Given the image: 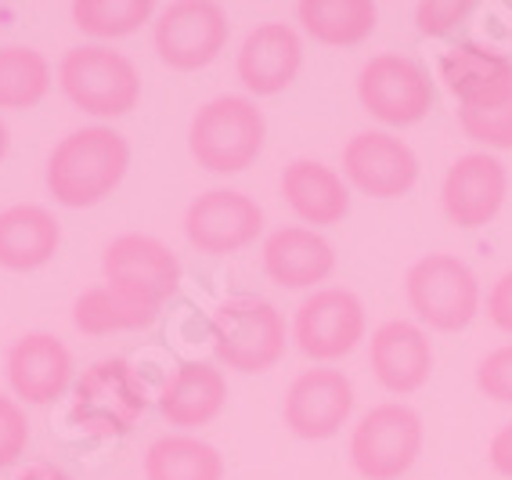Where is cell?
Returning a JSON list of instances; mask_svg holds the SVG:
<instances>
[{
    "label": "cell",
    "mask_w": 512,
    "mask_h": 480,
    "mask_svg": "<svg viewBox=\"0 0 512 480\" xmlns=\"http://www.w3.org/2000/svg\"><path fill=\"white\" fill-rule=\"evenodd\" d=\"M29 444V419L15 397L0 394V470L15 466L26 455Z\"/></svg>",
    "instance_id": "30"
},
{
    "label": "cell",
    "mask_w": 512,
    "mask_h": 480,
    "mask_svg": "<svg viewBox=\"0 0 512 480\" xmlns=\"http://www.w3.org/2000/svg\"><path fill=\"white\" fill-rule=\"evenodd\" d=\"M509 192V174H505L502 159L487 156V152H469L458 156L444 174L440 185V206L455 228H484L498 217Z\"/></svg>",
    "instance_id": "15"
},
{
    "label": "cell",
    "mask_w": 512,
    "mask_h": 480,
    "mask_svg": "<svg viewBox=\"0 0 512 480\" xmlns=\"http://www.w3.org/2000/svg\"><path fill=\"white\" fill-rule=\"evenodd\" d=\"M148 412V387L127 358H101L73 383V419L87 437H127Z\"/></svg>",
    "instance_id": "3"
},
{
    "label": "cell",
    "mask_w": 512,
    "mask_h": 480,
    "mask_svg": "<svg viewBox=\"0 0 512 480\" xmlns=\"http://www.w3.org/2000/svg\"><path fill=\"white\" fill-rule=\"evenodd\" d=\"M458 127L487 148H512V102L494 109H458Z\"/></svg>",
    "instance_id": "29"
},
{
    "label": "cell",
    "mask_w": 512,
    "mask_h": 480,
    "mask_svg": "<svg viewBox=\"0 0 512 480\" xmlns=\"http://www.w3.org/2000/svg\"><path fill=\"white\" fill-rule=\"evenodd\" d=\"M440 80L462 109H494L512 102V58L473 40L440 55Z\"/></svg>",
    "instance_id": "17"
},
{
    "label": "cell",
    "mask_w": 512,
    "mask_h": 480,
    "mask_svg": "<svg viewBox=\"0 0 512 480\" xmlns=\"http://www.w3.org/2000/svg\"><path fill=\"white\" fill-rule=\"evenodd\" d=\"M260 231H264V210L238 188H210L184 210V235L206 257L246 250Z\"/></svg>",
    "instance_id": "12"
},
{
    "label": "cell",
    "mask_w": 512,
    "mask_h": 480,
    "mask_svg": "<svg viewBox=\"0 0 512 480\" xmlns=\"http://www.w3.org/2000/svg\"><path fill=\"white\" fill-rule=\"evenodd\" d=\"M343 174L368 199H401L419 181V159L386 130H361L343 148Z\"/></svg>",
    "instance_id": "13"
},
{
    "label": "cell",
    "mask_w": 512,
    "mask_h": 480,
    "mask_svg": "<svg viewBox=\"0 0 512 480\" xmlns=\"http://www.w3.org/2000/svg\"><path fill=\"white\" fill-rule=\"evenodd\" d=\"M357 98L386 127H412L433 109V80L415 58L375 55L357 73Z\"/></svg>",
    "instance_id": "9"
},
{
    "label": "cell",
    "mask_w": 512,
    "mask_h": 480,
    "mask_svg": "<svg viewBox=\"0 0 512 480\" xmlns=\"http://www.w3.org/2000/svg\"><path fill=\"white\" fill-rule=\"evenodd\" d=\"M267 123L253 98L220 94L199 105L188 127L192 159L210 174H242L264 152Z\"/></svg>",
    "instance_id": "2"
},
{
    "label": "cell",
    "mask_w": 512,
    "mask_h": 480,
    "mask_svg": "<svg viewBox=\"0 0 512 480\" xmlns=\"http://www.w3.org/2000/svg\"><path fill=\"white\" fill-rule=\"evenodd\" d=\"M130 145L119 130L94 123L65 134L47 159V192L55 195L58 206L87 210L109 199L127 177Z\"/></svg>",
    "instance_id": "1"
},
{
    "label": "cell",
    "mask_w": 512,
    "mask_h": 480,
    "mask_svg": "<svg viewBox=\"0 0 512 480\" xmlns=\"http://www.w3.org/2000/svg\"><path fill=\"white\" fill-rule=\"evenodd\" d=\"M296 22L303 33L325 47H354L365 44L375 33L379 8L372 0H300Z\"/></svg>",
    "instance_id": "24"
},
{
    "label": "cell",
    "mask_w": 512,
    "mask_h": 480,
    "mask_svg": "<svg viewBox=\"0 0 512 480\" xmlns=\"http://www.w3.org/2000/svg\"><path fill=\"white\" fill-rule=\"evenodd\" d=\"M8 387L26 405H51L73 383V354L58 336L26 333L11 343L8 361Z\"/></svg>",
    "instance_id": "18"
},
{
    "label": "cell",
    "mask_w": 512,
    "mask_h": 480,
    "mask_svg": "<svg viewBox=\"0 0 512 480\" xmlns=\"http://www.w3.org/2000/svg\"><path fill=\"white\" fill-rule=\"evenodd\" d=\"M58 87L76 109L98 120L127 116L141 102V76L123 51L105 44H83L58 62Z\"/></svg>",
    "instance_id": "5"
},
{
    "label": "cell",
    "mask_w": 512,
    "mask_h": 480,
    "mask_svg": "<svg viewBox=\"0 0 512 480\" xmlns=\"http://www.w3.org/2000/svg\"><path fill=\"white\" fill-rule=\"evenodd\" d=\"M491 466L498 473H502V477H512V423H505L502 430H498V434L491 437Z\"/></svg>",
    "instance_id": "34"
},
{
    "label": "cell",
    "mask_w": 512,
    "mask_h": 480,
    "mask_svg": "<svg viewBox=\"0 0 512 480\" xmlns=\"http://www.w3.org/2000/svg\"><path fill=\"white\" fill-rule=\"evenodd\" d=\"M285 206L314 228H332L350 213V188L332 167L318 159H293L282 170Z\"/></svg>",
    "instance_id": "22"
},
{
    "label": "cell",
    "mask_w": 512,
    "mask_h": 480,
    "mask_svg": "<svg viewBox=\"0 0 512 480\" xmlns=\"http://www.w3.org/2000/svg\"><path fill=\"white\" fill-rule=\"evenodd\" d=\"M487 318H491L494 329L512 336V271H505L487 293Z\"/></svg>",
    "instance_id": "33"
},
{
    "label": "cell",
    "mask_w": 512,
    "mask_h": 480,
    "mask_svg": "<svg viewBox=\"0 0 512 480\" xmlns=\"http://www.w3.org/2000/svg\"><path fill=\"white\" fill-rule=\"evenodd\" d=\"M404 293L415 318L437 333L466 329L480 311V282L466 260L451 253H430L415 260L404 278Z\"/></svg>",
    "instance_id": "6"
},
{
    "label": "cell",
    "mask_w": 512,
    "mask_h": 480,
    "mask_svg": "<svg viewBox=\"0 0 512 480\" xmlns=\"http://www.w3.org/2000/svg\"><path fill=\"white\" fill-rule=\"evenodd\" d=\"M228 405V379L210 361H181L159 390V412L170 426L195 430L220 416Z\"/></svg>",
    "instance_id": "21"
},
{
    "label": "cell",
    "mask_w": 512,
    "mask_h": 480,
    "mask_svg": "<svg viewBox=\"0 0 512 480\" xmlns=\"http://www.w3.org/2000/svg\"><path fill=\"white\" fill-rule=\"evenodd\" d=\"M145 480H224V455L192 434H166L148 444Z\"/></svg>",
    "instance_id": "25"
},
{
    "label": "cell",
    "mask_w": 512,
    "mask_h": 480,
    "mask_svg": "<svg viewBox=\"0 0 512 480\" xmlns=\"http://www.w3.org/2000/svg\"><path fill=\"white\" fill-rule=\"evenodd\" d=\"M354 412V383L339 369H307L293 379L285 394V426L303 441H329L343 430Z\"/></svg>",
    "instance_id": "14"
},
{
    "label": "cell",
    "mask_w": 512,
    "mask_h": 480,
    "mask_svg": "<svg viewBox=\"0 0 512 480\" xmlns=\"http://www.w3.org/2000/svg\"><path fill=\"white\" fill-rule=\"evenodd\" d=\"M101 271H105V286L119 289L152 311H159L181 286V260L174 257V250L138 231L119 235L105 246Z\"/></svg>",
    "instance_id": "8"
},
{
    "label": "cell",
    "mask_w": 512,
    "mask_h": 480,
    "mask_svg": "<svg viewBox=\"0 0 512 480\" xmlns=\"http://www.w3.org/2000/svg\"><path fill=\"white\" fill-rule=\"evenodd\" d=\"M368 361L379 387L390 394H415L430 383L433 343L415 322H383L368 340Z\"/></svg>",
    "instance_id": "19"
},
{
    "label": "cell",
    "mask_w": 512,
    "mask_h": 480,
    "mask_svg": "<svg viewBox=\"0 0 512 480\" xmlns=\"http://www.w3.org/2000/svg\"><path fill=\"white\" fill-rule=\"evenodd\" d=\"M476 387L491 401L512 405V343L494 347L487 358H480V365H476Z\"/></svg>",
    "instance_id": "31"
},
{
    "label": "cell",
    "mask_w": 512,
    "mask_h": 480,
    "mask_svg": "<svg viewBox=\"0 0 512 480\" xmlns=\"http://www.w3.org/2000/svg\"><path fill=\"white\" fill-rule=\"evenodd\" d=\"M152 0H76L73 22L94 40H119L152 22Z\"/></svg>",
    "instance_id": "28"
},
{
    "label": "cell",
    "mask_w": 512,
    "mask_h": 480,
    "mask_svg": "<svg viewBox=\"0 0 512 480\" xmlns=\"http://www.w3.org/2000/svg\"><path fill=\"white\" fill-rule=\"evenodd\" d=\"M228 15L220 4L210 0H181L170 4L156 19V55L166 69L174 73H199L206 65L220 58V51L228 47Z\"/></svg>",
    "instance_id": "10"
},
{
    "label": "cell",
    "mask_w": 512,
    "mask_h": 480,
    "mask_svg": "<svg viewBox=\"0 0 512 480\" xmlns=\"http://www.w3.org/2000/svg\"><path fill=\"white\" fill-rule=\"evenodd\" d=\"M469 15H473L469 0H422V4H415V26L426 37H444V33L462 26Z\"/></svg>",
    "instance_id": "32"
},
{
    "label": "cell",
    "mask_w": 512,
    "mask_h": 480,
    "mask_svg": "<svg viewBox=\"0 0 512 480\" xmlns=\"http://www.w3.org/2000/svg\"><path fill=\"white\" fill-rule=\"evenodd\" d=\"M152 307L138 304L123 296L112 286H94L76 296L73 304V325L87 336H109V333H130V329H145L156 322Z\"/></svg>",
    "instance_id": "26"
},
{
    "label": "cell",
    "mask_w": 512,
    "mask_h": 480,
    "mask_svg": "<svg viewBox=\"0 0 512 480\" xmlns=\"http://www.w3.org/2000/svg\"><path fill=\"white\" fill-rule=\"evenodd\" d=\"M62 246V224L47 206L19 203L0 210V268L37 271L51 264Z\"/></svg>",
    "instance_id": "23"
},
{
    "label": "cell",
    "mask_w": 512,
    "mask_h": 480,
    "mask_svg": "<svg viewBox=\"0 0 512 480\" xmlns=\"http://www.w3.org/2000/svg\"><path fill=\"white\" fill-rule=\"evenodd\" d=\"M15 480H73V477L65 470H58V466H51V462H33V466L15 473Z\"/></svg>",
    "instance_id": "35"
},
{
    "label": "cell",
    "mask_w": 512,
    "mask_h": 480,
    "mask_svg": "<svg viewBox=\"0 0 512 480\" xmlns=\"http://www.w3.org/2000/svg\"><path fill=\"white\" fill-rule=\"evenodd\" d=\"M365 304L350 289H318L296 307L293 340L311 361L347 358L357 343L365 340Z\"/></svg>",
    "instance_id": "11"
},
{
    "label": "cell",
    "mask_w": 512,
    "mask_h": 480,
    "mask_svg": "<svg viewBox=\"0 0 512 480\" xmlns=\"http://www.w3.org/2000/svg\"><path fill=\"white\" fill-rule=\"evenodd\" d=\"M210 340L220 365L256 376L285 358V318L271 300L231 296L213 311Z\"/></svg>",
    "instance_id": "4"
},
{
    "label": "cell",
    "mask_w": 512,
    "mask_h": 480,
    "mask_svg": "<svg viewBox=\"0 0 512 480\" xmlns=\"http://www.w3.org/2000/svg\"><path fill=\"white\" fill-rule=\"evenodd\" d=\"M51 91V62L37 47H0V109L22 112L40 105Z\"/></svg>",
    "instance_id": "27"
},
{
    "label": "cell",
    "mask_w": 512,
    "mask_h": 480,
    "mask_svg": "<svg viewBox=\"0 0 512 480\" xmlns=\"http://www.w3.org/2000/svg\"><path fill=\"white\" fill-rule=\"evenodd\" d=\"M422 452V419L401 401L368 408L350 434V462L365 480H401Z\"/></svg>",
    "instance_id": "7"
},
{
    "label": "cell",
    "mask_w": 512,
    "mask_h": 480,
    "mask_svg": "<svg viewBox=\"0 0 512 480\" xmlns=\"http://www.w3.org/2000/svg\"><path fill=\"white\" fill-rule=\"evenodd\" d=\"M8 148H11V134H8V123L0 120V163L8 159Z\"/></svg>",
    "instance_id": "36"
},
{
    "label": "cell",
    "mask_w": 512,
    "mask_h": 480,
    "mask_svg": "<svg viewBox=\"0 0 512 480\" xmlns=\"http://www.w3.org/2000/svg\"><path fill=\"white\" fill-rule=\"evenodd\" d=\"M303 65V44L300 33L285 22H264V26L249 29L235 58V73L249 94L256 98H275L289 91L293 80L300 76Z\"/></svg>",
    "instance_id": "16"
},
{
    "label": "cell",
    "mask_w": 512,
    "mask_h": 480,
    "mask_svg": "<svg viewBox=\"0 0 512 480\" xmlns=\"http://www.w3.org/2000/svg\"><path fill=\"white\" fill-rule=\"evenodd\" d=\"M264 275L282 289H314L332 275L336 253L314 228L289 224L267 235L264 242Z\"/></svg>",
    "instance_id": "20"
}]
</instances>
